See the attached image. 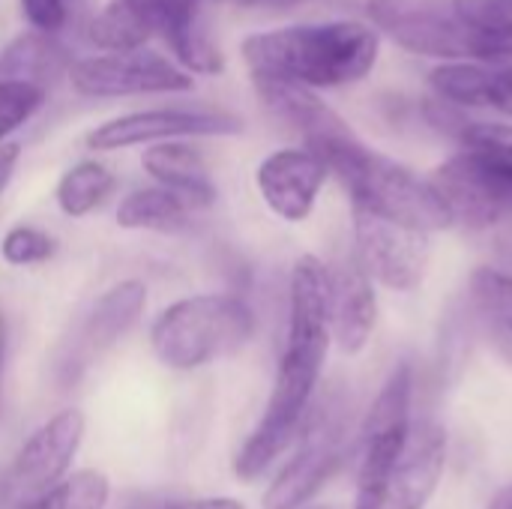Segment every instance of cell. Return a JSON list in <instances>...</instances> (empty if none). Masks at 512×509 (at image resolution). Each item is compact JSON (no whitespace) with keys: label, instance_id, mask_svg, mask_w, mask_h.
Segmentation results:
<instances>
[{"label":"cell","instance_id":"obj_27","mask_svg":"<svg viewBox=\"0 0 512 509\" xmlns=\"http://www.w3.org/2000/svg\"><path fill=\"white\" fill-rule=\"evenodd\" d=\"M54 237H48L39 228L30 225H15L6 231L0 243V255L12 267H30V264H45L54 255Z\"/></svg>","mask_w":512,"mask_h":509},{"label":"cell","instance_id":"obj_18","mask_svg":"<svg viewBox=\"0 0 512 509\" xmlns=\"http://www.w3.org/2000/svg\"><path fill=\"white\" fill-rule=\"evenodd\" d=\"M147 306V288L138 279H126L114 288H108L93 309L87 312L81 333H78V354L81 360H90L93 354L108 351L111 345H117L144 315Z\"/></svg>","mask_w":512,"mask_h":509},{"label":"cell","instance_id":"obj_23","mask_svg":"<svg viewBox=\"0 0 512 509\" xmlns=\"http://www.w3.org/2000/svg\"><path fill=\"white\" fill-rule=\"evenodd\" d=\"M453 6L480 39V63H510L512 0H453Z\"/></svg>","mask_w":512,"mask_h":509},{"label":"cell","instance_id":"obj_33","mask_svg":"<svg viewBox=\"0 0 512 509\" xmlns=\"http://www.w3.org/2000/svg\"><path fill=\"white\" fill-rule=\"evenodd\" d=\"M3 348H6V327H3V318H0V366H3Z\"/></svg>","mask_w":512,"mask_h":509},{"label":"cell","instance_id":"obj_2","mask_svg":"<svg viewBox=\"0 0 512 509\" xmlns=\"http://www.w3.org/2000/svg\"><path fill=\"white\" fill-rule=\"evenodd\" d=\"M240 51L252 78H282L309 90H330L357 84L375 69L381 33L369 21L336 18L252 33Z\"/></svg>","mask_w":512,"mask_h":509},{"label":"cell","instance_id":"obj_25","mask_svg":"<svg viewBox=\"0 0 512 509\" xmlns=\"http://www.w3.org/2000/svg\"><path fill=\"white\" fill-rule=\"evenodd\" d=\"M111 498L108 477L99 471H78L66 477L57 489H51L45 498L33 501L24 509H105Z\"/></svg>","mask_w":512,"mask_h":509},{"label":"cell","instance_id":"obj_14","mask_svg":"<svg viewBox=\"0 0 512 509\" xmlns=\"http://www.w3.org/2000/svg\"><path fill=\"white\" fill-rule=\"evenodd\" d=\"M327 174V165L312 150L288 147L270 153L258 165L255 183L276 216H282L285 222H303L312 213Z\"/></svg>","mask_w":512,"mask_h":509},{"label":"cell","instance_id":"obj_5","mask_svg":"<svg viewBox=\"0 0 512 509\" xmlns=\"http://www.w3.org/2000/svg\"><path fill=\"white\" fill-rule=\"evenodd\" d=\"M459 141L462 150L429 177L453 222L489 228L512 219L510 123H462Z\"/></svg>","mask_w":512,"mask_h":509},{"label":"cell","instance_id":"obj_12","mask_svg":"<svg viewBox=\"0 0 512 509\" xmlns=\"http://www.w3.org/2000/svg\"><path fill=\"white\" fill-rule=\"evenodd\" d=\"M84 441V414L78 408H66L54 414L48 423H42L18 450L9 477L6 492L15 504L30 507L33 501L45 498L51 489H57Z\"/></svg>","mask_w":512,"mask_h":509},{"label":"cell","instance_id":"obj_15","mask_svg":"<svg viewBox=\"0 0 512 509\" xmlns=\"http://www.w3.org/2000/svg\"><path fill=\"white\" fill-rule=\"evenodd\" d=\"M378 318V300L369 273L357 255L339 261L330 270V333L345 354L366 348Z\"/></svg>","mask_w":512,"mask_h":509},{"label":"cell","instance_id":"obj_10","mask_svg":"<svg viewBox=\"0 0 512 509\" xmlns=\"http://www.w3.org/2000/svg\"><path fill=\"white\" fill-rule=\"evenodd\" d=\"M69 81L81 96L120 99L144 93H183L192 87V75L168 57L135 48V51H102L69 63Z\"/></svg>","mask_w":512,"mask_h":509},{"label":"cell","instance_id":"obj_26","mask_svg":"<svg viewBox=\"0 0 512 509\" xmlns=\"http://www.w3.org/2000/svg\"><path fill=\"white\" fill-rule=\"evenodd\" d=\"M48 99V90L18 78H0V144L21 129Z\"/></svg>","mask_w":512,"mask_h":509},{"label":"cell","instance_id":"obj_1","mask_svg":"<svg viewBox=\"0 0 512 509\" xmlns=\"http://www.w3.org/2000/svg\"><path fill=\"white\" fill-rule=\"evenodd\" d=\"M330 336V270L315 255H303L291 273L288 339L270 402L234 459L240 480H258L297 438L330 351Z\"/></svg>","mask_w":512,"mask_h":509},{"label":"cell","instance_id":"obj_28","mask_svg":"<svg viewBox=\"0 0 512 509\" xmlns=\"http://www.w3.org/2000/svg\"><path fill=\"white\" fill-rule=\"evenodd\" d=\"M72 0H21L24 18L33 24V30L54 36L69 21Z\"/></svg>","mask_w":512,"mask_h":509},{"label":"cell","instance_id":"obj_30","mask_svg":"<svg viewBox=\"0 0 512 509\" xmlns=\"http://www.w3.org/2000/svg\"><path fill=\"white\" fill-rule=\"evenodd\" d=\"M219 3L234 6V9H255V12H288L306 0H219Z\"/></svg>","mask_w":512,"mask_h":509},{"label":"cell","instance_id":"obj_13","mask_svg":"<svg viewBox=\"0 0 512 509\" xmlns=\"http://www.w3.org/2000/svg\"><path fill=\"white\" fill-rule=\"evenodd\" d=\"M354 234L357 261L369 279H378L393 291H414L426 279L432 258L429 234L360 210H354Z\"/></svg>","mask_w":512,"mask_h":509},{"label":"cell","instance_id":"obj_29","mask_svg":"<svg viewBox=\"0 0 512 509\" xmlns=\"http://www.w3.org/2000/svg\"><path fill=\"white\" fill-rule=\"evenodd\" d=\"M132 509H246L234 498H168V501H156V498H141Z\"/></svg>","mask_w":512,"mask_h":509},{"label":"cell","instance_id":"obj_20","mask_svg":"<svg viewBox=\"0 0 512 509\" xmlns=\"http://www.w3.org/2000/svg\"><path fill=\"white\" fill-rule=\"evenodd\" d=\"M471 306L489 345L512 366V276L483 267L471 276Z\"/></svg>","mask_w":512,"mask_h":509},{"label":"cell","instance_id":"obj_6","mask_svg":"<svg viewBox=\"0 0 512 509\" xmlns=\"http://www.w3.org/2000/svg\"><path fill=\"white\" fill-rule=\"evenodd\" d=\"M162 36L189 75H219L225 57L204 24V0H108L90 21V42L102 51H135Z\"/></svg>","mask_w":512,"mask_h":509},{"label":"cell","instance_id":"obj_3","mask_svg":"<svg viewBox=\"0 0 512 509\" xmlns=\"http://www.w3.org/2000/svg\"><path fill=\"white\" fill-rule=\"evenodd\" d=\"M354 509H423L447 462V435L432 420H366Z\"/></svg>","mask_w":512,"mask_h":509},{"label":"cell","instance_id":"obj_22","mask_svg":"<svg viewBox=\"0 0 512 509\" xmlns=\"http://www.w3.org/2000/svg\"><path fill=\"white\" fill-rule=\"evenodd\" d=\"M195 207L180 198L171 189L150 186V189H135L126 195L117 207V225L129 231H162L174 234L189 228Z\"/></svg>","mask_w":512,"mask_h":509},{"label":"cell","instance_id":"obj_11","mask_svg":"<svg viewBox=\"0 0 512 509\" xmlns=\"http://www.w3.org/2000/svg\"><path fill=\"white\" fill-rule=\"evenodd\" d=\"M243 132V120L222 108H150L105 120L87 135V147L108 153L138 144H165L183 138H219Z\"/></svg>","mask_w":512,"mask_h":509},{"label":"cell","instance_id":"obj_7","mask_svg":"<svg viewBox=\"0 0 512 509\" xmlns=\"http://www.w3.org/2000/svg\"><path fill=\"white\" fill-rule=\"evenodd\" d=\"M255 333L252 309L234 294H195L171 303L150 327L162 366L192 372L240 351Z\"/></svg>","mask_w":512,"mask_h":509},{"label":"cell","instance_id":"obj_34","mask_svg":"<svg viewBox=\"0 0 512 509\" xmlns=\"http://www.w3.org/2000/svg\"><path fill=\"white\" fill-rule=\"evenodd\" d=\"M303 509H336V507H327V504H315V507H303Z\"/></svg>","mask_w":512,"mask_h":509},{"label":"cell","instance_id":"obj_8","mask_svg":"<svg viewBox=\"0 0 512 509\" xmlns=\"http://www.w3.org/2000/svg\"><path fill=\"white\" fill-rule=\"evenodd\" d=\"M369 24L411 54L438 60H483L477 33L462 21L453 0H369Z\"/></svg>","mask_w":512,"mask_h":509},{"label":"cell","instance_id":"obj_16","mask_svg":"<svg viewBox=\"0 0 512 509\" xmlns=\"http://www.w3.org/2000/svg\"><path fill=\"white\" fill-rule=\"evenodd\" d=\"M429 87L444 105L512 117V63H441L429 72Z\"/></svg>","mask_w":512,"mask_h":509},{"label":"cell","instance_id":"obj_31","mask_svg":"<svg viewBox=\"0 0 512 509\" xmlns=\"http://www.w3.org/2000/svg\"><path fill=\"white\" fill-rule=\"evenodd\" d=\"M18 159H21V147L18 144H0V195L9 186L12 174H15Z\"/></svg>","mask_w":512,"mask_h":509},{"label":"cell","instance_id":"obj_32","mask_svg":"<svg viewBox=\"0 0 512 509\" xmlns=\"http://www.w3.org/2000/svg\"><path fill=\"white\" fill-rule=\"evenodd\" d=\"M489 509H512V483L510 486H504V489L492 498Z\"/></svg>","mask_w":512,"mask_h":509},{"label":"cell","instance_id":"obj_17","mask_svg":"<svg viewBox=\"0 0 512 509\" xmlns=\"http://www.w3.org/2000/svg\"><path fill=\"white\" fill-rule=\"evenodd\" d=\"M252 84H255V93L264 102V108L273 117H279L285 126L300 132L306 147L348 129V123L315 90H309L303 84L282 81V78H252Z\"/></svg>","mask_w":512,"mask_h":509},{"label":"cell","instance_id":"obj_24","mask_svg":"<svg viewBox=\"0 0 512 509\" xmlns=\"http://www.w3.org/2000/svg\"><path fill=\"white\" fill-rule=\"evenodd\" d=\"M114 183H117L114 174L102 162H96V159L78 162L57 183V207L66 216L81 219V216L93 213L99 204H105V198L114 192Z\"/></svg>","mask_w":512,"mask_h":509},{"label":"cell","instance_id":"obj_4","mask_svg":"<svg viewBox=\"0 0 512 509\" xmlns=\"http://www.w3.org/2000/svg\"><path fill=\"white\" fill-rule=\"evenodd\" d=\"M306 150H312L327 165V171L342 180L354 210L423 234L453 225L450 210L429 180H420L411 168L369 150L351 129L321 138Z\"/></svg>","mask_w":512,"mask_h":509},{"label":"cell","instance_id":"obj_21","mask_svg":"<svg viewBox=\"0 0 512 509\" xmlns=\"http://www.w3.org/2000/svg\"><path fill=\"white\" fill-rule=\"evenodd\" d=\"M69 66L63 45L39 30L15 36L0 51V78H18L51 90L57 75Z\"/></svg>","mask_w":512,"mask_h":509},{"label":"cell","instance_id":"obj_9","mask_svg":"<svg viewBox=\"0 0 512 509\" xmlns=\"http://www.w3.org/2000/svg\"><path fill=\"white\" fill-rule=\"evenodd\" d=\"M345 402L330 396L309 417L294 459L279 471V477L264 492V509H303L321 492V486L336 474L345 453Z\"/></svg>","mask_w":512,"mask_h":509},{"label":"cell","instance_id":"obj_19","mask_svg":"<svg viewBox=\"0 0 512 509\" xmlns=\"http://www.w3.org/2000/svg\"><path fill=\"white\" fill-rule=\"evenodd\" d=\"M141 165L162 189L177 192L195 210L210 207L216 201V183L210 177V168L201 150H195L186 141H165V144L147 147Z\"/></svg>","mask_w":512,"mask_h":509}]
</instances>
